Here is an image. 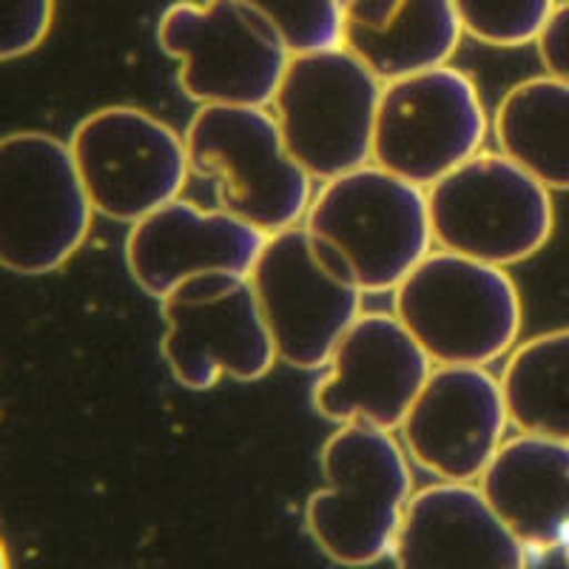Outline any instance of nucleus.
<instances>
[{
  "label": "nucleus",
  "mask_w": 569,
  "mask_h": 569,
  "mask_svg": "<svg viewBox=\"0 0 569 569\" xmlns=\"http://www.w3.org/2000/svg\"><path fill=\"white\" fill-rule=\"evenodd\" d=\"M157 43L180 60V86L200 106L277 100L291 49L246 0H177L157 23Z\"/></svg>",
  "instance_id": "6"
},
{
  "label": "nucleus",
  "mask_w": 569,
  "mask_h": 569,
  "mask_svg": "<svg viewBox=\"0 0 569 569\" xmlns=\"http://www.w3.org/2000/svg\"><path fill=\"white\" fill-rule=\"evenodd\" d=\"M433 237L445 251L507 268L547 248L556 202L541 180L501 151L479 154L427 188Z\"/></svg>",
  "instance_id": "7"
},
{
  "label": "nucleus",
  "mask_w": 569,
  "mask_h": 569,
  "mask_svg": "<svg viewBox=\"0 0 569 569\" xmlns=\"http://www.w3.org/2000/svg\"><path fill=\"white\" fill-rule=\"evenodd\" d=\"M266 242L268 233L237 213L206 211L180 197L131 226L126 262L142 291L162 302L202 273L251 277Z\"/></svg>",
  "instance_id": "15"
},
{
  "label": "nucleus",
  "mask_w": 569,
  "mask_h": 569,
  "mask_svg": "<svg viewBox=\"0 0 569 569\" xmlns=\"http://www.w3.org/2000/svg\"><path fill=\"white\" fill-rule=\"evenodd\" d=\"M481 492L527 550L569 538V441L521 433L507 439L481 476Z\"/></svg>",
  "instance_id": "17"
},
{
  "label": "nucleus",
  "mask_w": 569,
  "mask_h": 569,
  "mask_svg": "<svg viewBox=\"0 0 569 569\" xmlns=\"http://www.w3.org/2000/svg\"><path fill=\"white\" fill-rule=\"evenodd\" d=\"M563 556H567V563H569V538L563 541Z\"/></svg>",
  "instance_id": "25"
},
{
  "label": "nucleus",
  "mask_w": 569,
  "mask_h": 569,
  "mask_svg": "<svg viewBox=\"0 0 569 569\" xmlns=\"http://www.w3.org/2000/svg\"><path fill=\"white\" fill-rule=\"evenodd\" d=\"M510 421L521 433L569 441V328L516 345L501 373Z\"/></svg>",
  "instance_id": "20"
},
{
  "label": "nucleus",
  "mask_w": 569,
  "mask_h": 569,
  "mask_svg": "<svg viewBox=\"0 0 569 569\" xmlns=\"http://www.w3.org/2000/svg\"><path fill=\"white\" fill-rule=\"evenodd\" d=\"M302 226L365 293L396 291L436 242L427 188L376 162L325 182Z\"/></svg>",
  "instance_id": "2"
},
{
  "label": "nucleus",
  "mask_w": 569,
  "mask_h": 569,
  "mask_svg": "<svg viewBox=\"0 0 569 569\" xmlns=\"http://www.w3.org/2000/svg\"><path fill=\"white\" fill-rule=\"evenodd\" d=\"M251 284L282 362L322 370L362 317L365 291L305 226L271 233Z\"/></svg>",
  "instance_id": "9"
},
{
  "label": "nucleus",
  "mask_w": 569,
  "mask_h": 569,
  "mask_svg": "<svg viewBox=\"0 0 569 569\" xmlns=\"http://www.w3.org/2000/svg\"><path fill=\"white\" fill-rule=\"evenodd\" d=\"M94 211L114 222H140L180 200L191 174L186 137L137 106H103L71 134Z\"/></svg>",
  "instance_id": "11"
},
{
  "label": "nucleus",
  "mask_w": 569,
  "mask_h": 569,
  "mask_svg": "<svg viewBox=\"0 0 569 569\" xmlns=\"http://www.w3.org/2000/svg\"><path fill=\"white\" fill-rule=\"evenodd\" d=\"M390 558L396 569H527V547L481 487L456 481L413 492Z\"/></svg>",
  "instance_id": "16"
},
{
  "label": "nucleus",
  "mask_w": 569,
  "mask_h": 569,
  "mask_svg": "<svg viewBox=\"0 0 569 569\" xmlns=\"http://www.w3.org/2000/svg\"><path fill=\"white\" fill-rule=\"evenodd\" d=\"M328 485L305 507V530L339 567L362 569L393 556L413 476L408 450L393 433L368 425H342L322 447Z\"/></svg>",
  "instance_id": "1"
},
{
  "label": "nucleus",
  "mask_w": 569,
  "mask_h": 569,
  "mask_svg": "<svg viewBox=\"0 0 569 569\" xmlns=\"http://www.w3.org/2000/svg\"><path fill=\"white\" fill-rule=\"evenodd\" d=\"M461 34L453 0H350L345 7V46L385 83L447 66Z\"/></svg>",
  "instance_id": "18"
},
{
  "label": "nucleus",
  "mask_w": 569,
  "mask_h": 569,
  "mask_svg": "<svg viewBox=\"0 0 569 569\" xmlns=\"http://www.w3.org/2000/svg\"><path fill=\"white\" fill-rule=\"evenodd\" d=\"M501 154L550 191H569V83L541 74L507 91L496 109Z\"/></svg>",
  "instance_id": "19"
},
{
  "label": "nucleus",
  "mask_w": 569,
  "mask_h": 569,
  "mask_svg": "<svg viewBox=\"0 0 569 569\" xmlns=\"http://www.w3.org/2000/svg\"><path fill=\"white\" fill-rule=\"evenodd\" d=\"M487 129L479 86L465 71L439 66L385 83L373 162L430 188L479 154Z\"/></svg>",
  "instance_id": "12"
},
{
  "label": "nucleus",
  "mask_w": 569,
  "mask_h": 569,
  "mask_svg": "<svg viewBox=\"0 0 569 569\" xmlns=\"http://www.w3.org/2000/svg\"><path fill=\"white\" fill-rule=\"evenodd\" d=\"M510 425L498 376L470 365H441L399 430L416 465L441 481L472 485L496 459Z\"/></svg>",
  "instance_id": "14"
},
{
  "label": "nucleus",
  "mask_w": 569,
  "mask_h": 569,
  "mask_svg": "<svg viewBox=\"0 0 569 569\" xmlns=\"http://www.w3.org/2000/svg\"><path fill=\"white\" fill-rule=\"evenodd\" d=\"M186 142L191 169L211 177L222 211L268 237L302 226L313 177L284 146L277 114L259 106H200Z\"/></svg>",
  "instance_id": "5"
},
{
  "label": "nucleus",
  "mask_w": 569,
  "mask_h": 569,
  "mask_svg": "<svg viewBox=\"0 0 569 569\" xmlns=\"http://www.w3.org/2000/svg\"><path fill=\"white\" fill-rule=\"evenodd\" d=\"M271 23L291 54L345 46V7L339 0H246Z\"/></svg>",
  "instance_id": "22"
},
{
  "label": "nucleus",
  "mask_w": 569,
  "mask_h": 569,
  "mask_svg": "<svg viewBox=\"0 0 569 569\" xmlns=\"http://www.w3.org/2000/svg\"><path fill=\"white\" fill-rule=\"evenodd\" d=\"M69 142L12 131L0 142V262L20 277L54 273L83 248L94 217Z\"/></svg>",
  "instance_id": "4"
},
{
  "label": "nucleus",
  "mask_w": 569,
  "mask_h": 569,
  "mask_svg": "<svg viewBox=\"0 0 569 569\" xmlns=\"http://www.w3.org/2000/svg\"><path fill=\"white\" fill-rule=\"evenodd\" d=\"M385 80L348 46L293 54L277 91L284 146L313 180H337L373 162Z\"/></svg>",
  "instance_id": "8"
},
{
  "label": "nucleus",
  "mask_w": 569,
  "mask_h": 569,
  "mask_svg": "<svg viewBox=\"0 0 569 569\" xmlns=\"http://www.w3.org/2000/svg\"><path fill=\"white\" fill-rule=\"evenodd\" d=\"M465 34L498 49L538 43L558 0H453Z\"/></svg>",
  "instance_id": "21"
},
{
  "label": "nucleus",
  "mask_w": 569,
  "mask_h": 569,
  "mask_svg": "<svg viewBox=\"0 0 569 569\" xmlns=\"http://www.w3.org/2000/svg\"><path fill=\"white\" fill-rule=\"evenodd\" d=\"M430 373L433 359L396 313H362L330 356L328 373L313 388V408L337 425L393 433Z\"/></svg>",
  "instance_id": "13"
},
{
  "label": "nucleus",
  "mask_w": 569,
  "mask_h": 569,
  "mask_svg": "<svg viewBox=\"0 0 569 569\" xmlns=\"http://www.w3.org/2000/svg\"><path fill=\"white\" fill-rule=\"evenodd\" d=\"M339 3H342V7H348V3H350V0H339Z\"/></svg>",
  "instance_id": "26"
},
{
  "label": "nucleus",
  "mask_w": 569,
  "mask_h": 569,
  "mask_svg": "<svg viewBox=\"0 0 569 569\" xmlns=\"http://www.w3.org/2000/svg\"><path fill=\"white\" fill-rule=\"evenodd\" d=\"M538 54L547 74L569 83V0L558 3L556 14L538 38Z\"/></svg>",
  "instance_id": "24"
},
{
  "label": "nucleus",
  "mask_w": 569,
  "mask_h": 569,
  "mask_svg": "<svg viewBox=\"0 0 569 569\" xmlns=\"http://www.w3.org/2000/svg\"><path fill=\"white\" fill-rule=\"evenodd\" d=\"M54 23V0H3L0 58L18 60L40 49Z\"/></svg>",
  "instance_id": "23"
},
{
  "label": "nucleus",
  "mask_w": 569,
  "mask_h": 569,
  "mask_svg": "<svg viewBox=\"0 0 569 569\" xmlns=\"http://www.w3.org/2000/svg\"><path fill=\"white\" fill-rule=\"evenodd\" d=\"M393 313L436 368H487L510 356L525 319L507 268L445 248L427 253L396 288Z\"/></svg>",
  "instance_id": "3"
},
{
  "label": "nucleus",
  "mask_w": 569,
  "mask_h": 569,
  "mask_svg": "<svg viewBox=\"0 0 569 569\" xmlns=\"http://www.w3.org/2000/svg\"><path fill=\"white\" fill-rule=\"evenodd\" d=\"M162 356L188 390H211L222 379L259 382L279 359L251 277L202 273L162 299Z\"/></svg>",
  "instance_id": "10"
}]
</instances>
